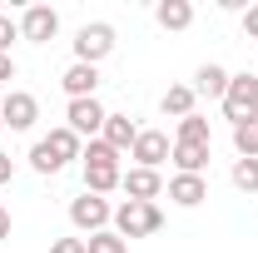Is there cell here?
I'll list each match as a JSON object with an SVG mask.
<instances>
[{
	"mask_svg": "<svg viewBox=\"0 0 258 253\" xmlns=\"http://www.w3.org/2000/svg\"><path fill=\"white\" fill-rule=\"evenodd\" d=\"M75 159H85V139L75 129H64V124L30 144V169L35 174H60L64 164H75Z\"/></svg>",
	"mask_w": 258,
	"mask_h": 253,
	"instance_id": "obj_1",
	"label": "cell"
},
{
	"mask_svg": "<svg viewBox=\"0 0 258 253\" xmlns=\"http://www.w3.org/2000/svg\"><path fill=\"white\" fill-rule=\"evenodd\" d=\"M119 159L124 154H114L104 139H90V144H85V159H80V164H85V194H99V199H104V194L119 189V179H124Z\"/></svg>",
	"mask_w": 258,
	"mask_h": 253,
	"instance_id": "obj_2",
	"label": "cell"
},
{
	"mask_svg": "<svg viewBox=\"0 0 258 253\" xmlns=\"http://www.w3.org/2000/svg\"><path fill=\"white\" fill-rule=\"evenodd\" d=\"M109 228H114L124 243H129V238H154V233L164 228V209H159V204H139V199H124V204L114 209V223H109Z\"/></svg>",
	"mask_w": 258,
	"mask_h": 253,
	"instance_id": "obj_3",
	"label": "cell"
},
{
	"mask_svg": "<svg viewBox=\"0 0 258 253\" xmlns=\"http://www.w3.org/2000/svg\"><path fill=\"white\" fill-rule=\"evenodd\" d=\"M224 114L233 119V124H253L258 119V75H228V90H224Z\"/></svg>",
	"mask_w": 258,
	"mask_h": 253,
	"instance_id": "obj_4",
	"label": "cell"
},
{
	"mask_svg": "<svg viewBox=\"0 0 258 253\" xmlns=\"http://www.w3.org/2000/svg\"><path fill=\"white\" fill-rule=\"evenodd\" d=\"M114 25L109 20H90V25H80V35H75V60L80 65H99L114 55Z\"/></svg>",
	"mask_w": 258,
	"mask_h": 253,
	"instance_id": "obj_5",
	"label": "cell"
},
{
	"mask_svg": "<svg viewBox=\"0 0 258 253\" xmlns=\"http://www.w3.org/2000/svg\"><path fill=\"white\" fill-rule=\"evenodd\" d=\"M70 223L80 233H99V228L114 223V204L99 199V194H80V199H70Z\"/></svg>",
	"mask_w": 258,
	"mask_h": 253,
	"instance_id": "obj_6",
	"label": "cell"
},
{
	"mask_svg": "<svg viewBox=\"0 0 258 253\" xmlns=\"http://www.w3.org/2000/svg\"><path fill=\"white\" fill-rule=\"evenodd\" d=\"M104 119H109V109L99 99H70V109H64V129H75L85 144L104 134Z\"/></svg>",
	"mask_w": 258,
	"mask_h": 253,
	"instance_id": "obj_7",
	"label": "cell"
},
{
	"mask_svg": "<svg viewBox=\"0 0 258 253\" xmlns=\"http://www.w3.org/2000/svg\"><path fill=\"white\" fill-rule=\"evenodd\" d=\"M0 119H5V129L25 134V129H35V119H40V99H35L30 90H5V95H0Z\"/></svg>",
	"mask_w": 258,
	"mask_h": 253,
	"instance_id": "obj_8",
	"label": "cell"
},
{
	"mask_svg": "<svg viewBox=\"0 0 258 253\" xmlns=\"http://www.w3.org/2000/svg\"><path fill=\"white\" fill-rule=\"evenodd\" d=\"M169 154H174V139H169L164 129H139V139H134V149H129L134 169H164Z\"/></svg>",
	"mask_w": 258,
	"mask_h": 253,
	"instance_id": "obj_9",
	"label": "cell"
},
{
	"mask_svg": "<svg viewBox=\"0 0 258 253\" xmlns=\"http://www.w3.org/2000/svg\"><path fill=\"white\" fill-rule=\"evenodd\" d=\"M55 35H60V10H55V5H25V15H20V40L50 45Z\"/></svg>",
	"mask_w": 258,
	"mask_h": 253,
	"instance_id": "obj_10",
	"label": "cell"
},
{
	"mask_svg": "<svg viewBox=\"0 0 258 253\" xmlns=\"http://www.w3.org/2000/svg\"><path fill=\"white\" fill-rule=\"evenodd\" d=\"M164 194H169L174 209H199V204L209 199V179H204V174H174V179L164 184Z\"/></svg>",
	"mask_w": 258,
	"mask_h": 253,
	"instance_id": "obj_11",
	"label": "cell"
},
{
	"mask_svg": "<svg viewBox=\"0 0 258 253\" xmlns=\"http://www.w3.org/2000/svg\"><path fill=\"white\" fill-rule=\"evenodd\" d=\"M119 189L129 199H139V204H154V199H164V174L159 169H124Z\"/></svg>",
	"mask_w": 258,
	"mask_h": 253,
	"instance_id": "obj_12",
	"label": "cell"
},
{
	"mask_svg": "<svg viewBox=\"0 0 258 253\" xmlns=\"http://www.w3.org/2000/svg\"><path fill=\"white\" fill-rule=\"evenodd\" d=\"M60 90L70 99H95V90H99V65H80V60H75L60 75Z\"/></svg>",
	"mask_w": 258,
	"mask_h": 253,
	"instance_id": "obj_13",
	"label": "cell"
},
{
	"mask_svg": "<svg viewBox=\"0 0 258 253\" xmlns=\"http://www.w3.org/2000/svg\"><path fill=\"white\" fill-rule=\"evenodd\" d=\"M99 139H104V144H109L114 154H129V149H134V139H139V124H134L129 114H109Z\"/></svg>",
	"mask_w": 258,
	"mask_h": 253,
	"instance_id": "obj_14",
	"label": "cell"
},
{
	"mask_svg": "<svg viewBox=\"0 0 258 253\" xmlns=\"http://www.w3.org/2000/svg\"><path fill=\"white\" fill-rule=\"evenodd\" d=\"M224 90H228V70L224 65H199L194 70V95H204V99H224Z\"/></svg>",
	"mask_w": 258,
	"mask_h": 253,
	"instance_id": "obj_15",
	"label": "cell"
},
{
	"mask_svg": "<svg viewBox=\"0 0 258 253\" xmlns=\"http://www.w3.org/2000/svg\"><path fill=\"white\" fill-rule=\"evenodd\" d=\"M209 154H214V144H174V174H204L209 169Z\"/></svg>",
	"mask_w": 258,
	"mask_h": 253,
	"instance_id": "obj_16",
	"label": "cell"
},
{
	"mask_svg": "<svg viewBox=\"0 0 258 253\" xmlns=\"http://www.w3.org/2000/svg\"><path fill=\"white\" fill-rule=\"evenodd\" d=\"M154 20H159L164 30H189L194 25V5L189 0H159V5H154Z\"/></svg>",
	"mask_w": 258,
	"mask_h": 253,
	"instance_id": "obj_17",
	"label": "cell"
},
{
	"mask_svg": "<svg viewBox=\"0 0 258 253\" xmlns=\"http://www.w3.org/2000/svg\"><path fill=\"white\" fill-rule=\"evenodd\" d=\"M194 104H199L194 85H169V90H164V99H159V109H164V114H174V119H189Z\"/></svg>",
	"mask_w": 258,
	"mask_h": 253,
	"instance_id": "obj_18",
	"label": "cell"
},
{
	"mask_svg": "<svg viewBox=\"0 0 258 253\" xmlns=\"http://www.w3.org/2000/svg\"><path fill=\"white\" fill-rule=\"evenodd\" d=\"M174 144H214V129H209V119L194 109L189 119H179V129H174Z\"/></svg>",
	"mask_w": 258,
	"mask_h": 253,
	"instance_id": "obj_19",
	"label": "cell"
},
{
	"mask_svg": "<svg viewBox=\"0 0 258 253\" xmlns=\"http://www.w3.org/2000/svg\"><path fill=\"white\" fill-rule=\"evenodd\" d=\"M228 179H233V189H238V194H258V159H233Z\"/></svg>",
	"mask_w": 258,
	"mask_h": 253,
	"instance_id": "obj_20",
	"label": "cell"
},
{
	"mask_svg": "<svg viewBox=\"0 0 258 253\" xmlns=\"http://www.w3.org/2000/svg\"><path fill=\"white\" fill-rule=\"evenodd\" d=\"M233 154L238 159H258V119L253 124H233Z\"/></svg>",
	"mask_w": 258,
	"mask_h": 253,
	"instance_id": "obj_21",
	"label": "cell"
},
{
	"mask_svg": "<svg viewBox=\"0 0 258 253\" xmlns=\"http://www.w3.org/2000/svg\"><path fill=\"white\" fill-rule=\"evenodd\" d=\"M85 248H90V253H129V243L114 233V228H99V233L85 238Z\"/></svg>",
	"mask_w": 258,
	"mask_h": 253,
	"instance_id": "obj_22",
	"label": "cell"
},
{
	"mask_svg": "<svg viewBox=\"0 0 258 253\" xmlns=\"http://www.w3.org/2000/svg\"><path fill=\"white\" fill-rule=\"evenodd\" d=\"M15 40H20V20H10V15L0 10V55H10Z\"/></svg>",
	"mask_w": 258,
	"mask_h": 253,
	"instance_id": "obj_23",
	"label": "cell"
},
{
	"mask_svg": "<svg viewBox=\"0 0 258 253\" xmlns=\"http://www.w3.org/2000/svg\"><path fill=\"white\" fill-rule=\"evenodd\" d=\"M50 253H90V248H85V238H55Z\"/></svg>",
	"mask_w": 258,
	"mask_h": 253,
	"instance_id": "obj_24",
	"label": "cell"
},
{
	"mask_svg": "<svg viewBox=\"0 0 258 253\" xmlns=\"http://www.w3.org/2000/svg\"><path fill=\"white\" fill-rule=\"evenodd\" d=\"M243 35H248V40H258V5H248V10H243Z\"/></svg>",
	"mask_w": 258,
	"mask_h": 253,
	"instance_id": "obj_25",
	"label": "cell"
},
{
	"mask_svg": "<svg viewBox=\"0 0 258 253\" xmlns=\"http://www.w3.org/2000/svg\"><path fill=\"white\" fill-rule=\"evenodd\" d=\"M10 179H15V159L0 154V184H10Z\"/></svg>",
	"mask_w": 258,
	"mask_h": 253,
	"instance_id": "obj_26",
	"label": "cell"
},
{
	"mask_svg": "<svg viewBox=\"0 0 258 253\" xmlns=\"http://www.w3.org/2000/svg\"><path fill=\"white\" fill-rule=\"evenodd\" d=\"M10 80H15V60H10V55H0V85H10Z\"/></svg>",
	"mask_w": 258,
	"mask_h": 253,
	"instance_id": "obj_27",
	"label": "cell"
},
{
	"mask_svg": "<svg viewBox=\"0 0 258 253\" xmlns=\"http://www.w3.org/2000/svg\"><path fill=\"white\" fill-rule=\"evenodd\" d=\"M10 238V214H0V243Z\"/></svg>",
	"mask_w": 258,
	"mask_h": 253,
	"instance_id": "obj_28",
	"label": "cell"
},
{
	"mask_svg": "<svg viewBox=\"0 0 258 253\" xmlns=\"http://www.w3.org/2000/svg\"><path fill=\"white\" fill-rule=\"evenodd\" d=\"M0 214H10V209H5V204H0Z\"/></svg>",
	"mask_w": 258,
	"mask_h": 253,
	"instance_id": "obj_29",
	"label": "cell"
},
{
	"mask_svg": "<svg viewBox=\"0 0 258 253\" xmlns=\"http://www.w3.org/2000/svg\"><path fill=\"white\" fill-rule=\"evenodd\" d=\"M0 134H5V119H0Z\"/></svg>",
	"mask_w": 258,
	"mask_h": 253,
	"instance_id": "obj_30",
	"label": "cell"
}]
</instances>
